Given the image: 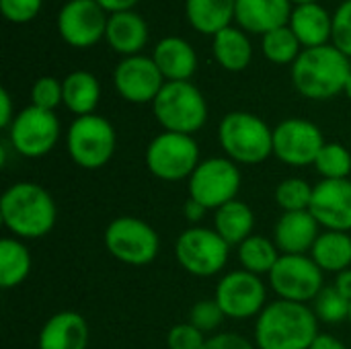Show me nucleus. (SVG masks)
<instances>
[{
  "label": "nucleus",
  "instance_id": "obj_6",
  "mask_svg": "<svg viewBox=\"0 0 351 349\" xmlns=\"http://www.w3.org/2000/svg\"><path fill=\"white\" fill-rule=\"evenodd\" d=\"M115 146L117 136L111 121L97 113L76 117L68 130V154L86 171L105 167L113 158Z\"/></svg>",
  "mask_w": 351,
  "mask_h": 349
},
{
  "label": "nucleus",
  "instance_id": "obj_37",
  "mask_svg": "<svg viewBox=\"0 0 351 349\" xmlns=\"http://www.w3.org/2000/svg\"><path fill=\"white\" fill-rule=\"evenodd\" d=\"M206 333L195 329L191 323H179L171 327L167 335L169 349H202L206 346Z\"/></svg>",
  "mask_w": 351,
  "mask_h": 349
},
{
  "label": "nucleus",
  "instance_id": "obj_12",
  "mask_svg": "<svg viewBox=\"0 0 351 349\" xmlns=\"http://www.w3.org/2000/svg\"><path fill=\"white\" fill-rule=\"evenodd\" d=\"M12 148L27 158H41L53 150L60 138V121L53 111L39 109L35 105L16 113L8 128Z\"/></svg>",
  "mask_w": 351,
  "mask_h": 349
},
{
  "label": "nucleus",
  "instance_id": "obj_33",
  "mask_svg": "<svg viewBox=\"0 0 351 349\" xmlns=\"http://www.w3.org/2000/svg\"><path fill=\"white\" fill-rule=\"evenodd\" d=\"M313 191H315V187L308 181H304L300 177H290L278 185L276 204L284 212H304L311 208Z\"/></svg>",
  "mask_w": 351,
  "mask_h": 349
},
{
  "label": "nucleus",
  "instance_id": "obj_28",
  "mask_svg": "<svg viewBox=\"0 0 351 349\" xmlns=\"http://www.w3.org/2000/svg\"><path fill=\"white\" fill-rule=\"evenodd\" d=\"M214 56L224 70L241 72L249 66L253 47L249 37L234 27H226L218 35H214Z\"/></svg>",
  "mask_w": 351,
  "mask_h": 349
},
{
  "label": "nucleus",
  "instance_id": "obj_19",
  "mask_svg": "<svg viewBox=\"0 0 351 349\" xmlns=\"http://www.w3.org/2000/svg\"><path fill=\"white\" fill-rule=\"evenodd\" d=\"M39 349H86L88 325L82 315L74 311L56 313L39 331Z\"/></svg>",
  "mask_w": 351,
  "mask_h": 349
},
{
  "label": "nucleus",
  "instance_id": "obj_45",
  "mask_svg": "<svg viewBox=\"0 0 351 349\" xmlns=\"http://www.w3.org/2000/svg\"><path fill=\"white\" fill-rule=\"evenodd\" d=\"M335 288H337V290H339L348 300H351V269H346V272L337 274Z\"/></svg>",
  "mask_w": 351,
  "mask_h": 349
},
{
  "label": "nucleus",
  "instance_id": "obj_22",
  "mask_svg": "<svg viewBox=\"0 0 351 349\" xmlns=\"http://www.w3.org/2000/svg\"><path fill=\"white\" fill-rule=\"evenodd\" d=\"M105 37L115 51L125 53L130 58V56H136L146 45L148 25L140 14L132 10L113 12L107 21Z\"/></svg>",
  "mask_w": 351,
  "mask_h": 349
},
{
  "label": "nucleus",
  "instance_id": "obj_30",
  "mask_svg": "<svg viewBox=\"0 0 351 349\" xmlns=\"http://www.w3.org/2000/svg\"><path fill=\"white\" fill-rule=\"evenodd\" d=\"M282 257L278 245L265 237L251 234L247 241L239 245V261L245 272L261 276V274H271L274 265Z\"/></svg>",
  "mask_w": 351,
  "mask_h": 349
},
{
  "label": "nucleus",
  "instance_id": "obj_11",
  "mask_svg": "<svg viewBox=\"0 0 351 349\" xmlns=\"http://www.w3.org/2000/svg\"><path fill=\"white\" fill-rule=\"evenodd\" d=\"M269 284L280 300L306 304L319 296L323 286V269L306 255H282L269 274Z\"/></svg>",
  "mask_w": 351,
  "mask_h": 349
},
{
  "label": "nucleus",
  "instance_id": "obj_40",
  "mask_svg": "<svg viewBox=\"0 0 351 349\" xmlns=\"http://www.w3.org/2000/svg\"><path fill=\"white\" fill-rule=\"evenodd\" d=\"M202 349H255L251 341H247L241 335L234 333H218L214 337H210L206 341V346Z\"/></svg>",
  "mask_w": 351,
  "mask_h": 349
},
{
  "label": "nucleus",
  "instance_id": "obj_2",
  "mask_svg": "<svg viewBox=\"0 0 351 349\" xmlns=\"http://www.w3.org/2000/svg\"><path fill=\"white\" fill-rule=\"evenodd\" d=\"M0 218L16 239H43L56 226L58 208L47 189L21 181L2 193Z\"/></svg>",
  "mask_w": 351,
  "mask_h": 349
},
{
  "label": "nucleus",
  "instance_id": "obj_9",
  "mask_svg": "<svg viewBox=\"0 0 351 349\" xmlns=\"http://www.w3.org/2000/svg\"><path fill=\"white\" fill-rule=\"evenodd\" d=\"M230 255V245L210 228L193 226L179 234L175 243L177 263L191 276L210 278L224 269Z\"/></svg>",
  "mask_w": 351,
  "mask_h": 349
},
{
  "label": "nucleus",
  "instance_id": "obj_1",
  "mask_svg": "<svg viewBox=\"0 0 351 349\" xmlns=\"http://www.w3.org/2000/svg\"><path fill=\"white\" fill-rule=\"evenodd\" d=\"M317 337L315 311L290 300L267 304L255 323V346L259 349H308Z\"/></svg>",
  "mask_w": 351,
  "mask_h": 349
},
{
  "label": "nucleus",
  "instance_id": "obj_20",
  "mask_svg": "<svg viewBox=\"0 0 351 349\" xmlns=\"http://www.w3.org/2000/svg\"><path fill=\"white\" fill-rule=\"evenodd\" d=\"M237 21L251 33H269L286 27L292 16L290 0H237Z\"/></svg>",
  "mask_w": 351,
  "mask_h": 349
},
{
  "label": "nucleus",
  "instance_id": "obj_42",
  "mask_svg": "<svg viewBox=\"0 0 351 349\" xmlns=\"http://www.w3.org/2000/svg\"><path fill=\"white\" fill-rule=\"evenodd\" d=\"M183 212H185V216H187L189 222H199V220H204L208 208H204V206L197 204L195 200H189V197H187V202H185V206H183Z\"/></svg>",
  "mask_w": 351,
  "mask_h": 349
},
{
  "label": "nucleus",
  "instance_id": "obj_14",
  "mask_svg": "<svg viewBox=\"0 0 351 349\" xmlns=\"http://www.w3.org/2000/svg\"><path fill=\"white\" fill-rule=\"evenodd\" d=\"M325 144L323 132L306 119L290 117L274 130V156L290 167L315 165Z\"/></svg>",
  "mask_w": 351,
  "mask_h": 349
},
{
  "label": "nucleus",
  "instance_id": "obj_47",
  "mask_svg": "<svg viewBox=\"0 0 351 349\" xmlns=\"http://www.w3.org/2000/svg\"><path fill=\"white\" fill-rule=\"evenodd\" d=\"M292 2H298V4H311V2H317V0H292Z\"/></svg>",
  "mask_w": 351,
  "mask_h": 349
},
{
  "label": "nucleus",
  "instance_id": "obj_7",
  "mask_svg": "<svg viewBox=\"0 0 351 349\" xmlns=\"http://www.w3.org/2000/svg\"><path fill=\"white\" fill-rule=\"evenodd\" d=\"M105 247L117 261L142 267L156 259L160 241L148 222L134 216H119L105 228Z\"/></svg>",
  "mask_w": 351,
  "mask_h": 349
},
{
  "label": "nucleus",
  "instance_id": "obj_27",
  "mask_svg": "<svg viewBox=\"0 0 351 349\" xmlns=\"http://www.w3.org/2000/svg\"><path fill=\"white\" fill-rule=\"evenodd\" d=\"M62 91H64V105L78 117L90 115L101 99L99 80L95 78V74L84 70L70 72L62 82Z\"/></svg>",
  "mask_w": 351,
  "mask_h": 349
},
{
  "label": "nucleus",
  "instance_id": "obj_41",
  "mask_svg": "<svg viewBox=\"0 0 351 349\" xmlns=\"http://www.w3.org/2000/svg\"><path fill=\"white\" fill-rule=\"evenodd\" d=\"M12 121H14V117H12V103H10L8 91L2 88L0 91V128H10Z\"/></svg>",
  "mask_w": 351,
  "mask_h": 349
},
{
  "label": "nucleus",
  "instance_id": "obj_24",
  "mask_svg": "<svg viewBox=\"0 0 351 349\" xmlns=\"http://www.w3.org/2000/svg\"><path fill=\"white\" fill-rule=\"evenodd\" d=\"M187 19L191 27L206 35H218L226 27L237 10V0H187Z\"/></svg>",
  "mask_w": 351,
  "mask_h": 349
},
{
  "label": "nucleus",
  "instance_id": "obj_10",
  "mask_svg": "<svg viewBox=\"0 0 351 349\" xmlns=\"http://www.w3.org/2000/svg\"><path fill=\"white\" fill-rule=\"evenodd\" d=\"M189 200L208 210H218L237 200L241 189V171L230 158H208L197 165L189 177Z\"/></svg>",
  "mask_w": 351,
  "mask_h": 349
},
{
  "label": "nucleus",
  "instance_id": "obj_44",
  "mask_svg": "<svg viewBox=\"0 0 351 349\" xmlns=\"http://www.w3.org/2000/svg\"><path fill=\"white\" fill-rule=\"evenodd\" d=\"M105 10H111V12H123V10H130L138 0H97Z\"/></svg>",
  "mask_w": 351,
  "mask_h": 349
},
{
  "label": "nucleus",
  "instance_id": "obj_38",
  "mask_svg": "<svg viewBox=\"0 0 351 349\" xmlns=\"http://www.w3.org/2000/svg\"><path fill=\"white\" fill-rule=\"evenodd\" d=\"M333 43L335 47L351 58V0H346L333 16Z\"/></svg>",
  "mask_w": 351,
  "mask_h": 349
},
{
  "label": "nucleus",
  "instance_id": "obj_8",
  "mask_svg": "<svg viewBox=\"0 0 351 349\" xmlns=\"http://www.w3.org/2000/svg\"><path fill=\"white\" fill-rule=\"evenodd\" d=\"M199 165V146L193 136L162 132L146 148L148 171L162 181H181L191 177Z\"/></svg>",
  "mask_w": 351,
  "mask_h": 349
},
{
  "label": "nucleus",
  "instance_id": "obj_13",
  "mask_svg": "<svg viewBox=\"0 0 351 349\" xmlns=\"http://www.w3.org/2000/svg\"><path fill=\"white\" fill-rule=\"evenodd\" d=\"M214 300L220 304L222 313L228 319L245 321L261 315V311L265 309L267 290L259 276L237 269L226 274L218 282Z\"/></svg>",
  "mask_w": 351,
  "mask_h": 349
},
{
  "label": "nucleus",
  "instance_id": "obj_15",
  "mask_svg": "<svg viewBox=\"0 0 351 349\" xmlns=\"http://www.w3.org/2000/svg\"><path fill=\"white\" fill-rule=\"evenodd\" d=\"M107 21L97 0H70L58 14V31L72 47H90L105 35Z\"/></svg>",
  "mask_w": 351,
  "mask_h": 349
},
{
  "label": "nucleus",
  "instance_id": "obj_36",
  "mask_svg": "<svg viewBox=\"0 0 351 349\" xmlns=\"http://www.w3.org/2000/svg\"><path fill=\"white\" fill-rule=\"evenodd\" d=\"M224 319H226V315L222 313V309L216 300H199L197 304H193V309L189 313V323L195 329H199L202 333L218 329Z\"/></svg>",
  "mask_w": 351,
  "mask_h": 349
},
{
  "label": "nucleus",
  "instance_id": "obj_17",
  "mask_svg": "<svg viewBox=\"0 0 351 349\" xmlns=\"http://www.w3.org/2000/svg\"><path fill=\"white\" fill-rule=\"evenodd\" d=\"M311 214L327 230L350 232L351 230V181L323 179L315 185Z\"/></svg>",
  "mask_w": 351,
  "mask_h": 349
},
{
  "label": "nucleus",
  "instance_id": "obj_31",
  "mask_svg": "<svg viewBox=\"0 0 351 349\" xmlns=\"http://www.w3.org/2000/svg\"><path fill=\"white\" fill-rule=\"evenodd\" d=\"M315 169L323 179H329V181L350 179L351 152L339 142H329L321 148L315 160Z\"/></svg>",
  "mask_w": 351,
  "mask_h": 349
},
{
  "label": "nucleus",
  "instance_id": "obj_35",
  "mask_svg": "<svg viewBox=\"0 0 351 349\" xmlns=\"http://www.w3.org/2000/svg\"><path fill=\"white\" fill-rule=\"evenodd\" d=\"M60 103H64L62 82H58L51 76H41L39 80H35L31 88V105L45 111H53Z\"/></svg>",
  "mask_w": 351,
  "mask_h": 349
},
{
  "label": "nucleus",
  "instance_id": "obj_39",
  "mask_svg": "<svg viewBox=\"0 0 351 349\" xmlns=\"http://www.w3.org/2000/svg\"><path fill=\"white\" fill-rule=\"evenodd\" d=\"M0 10L12 23H27L41 10V0H0Z\"/></svg>",
  "mask_w": 351,
  "mask_h": 349
},
{
  "label": "nucleus",
  "instance_id": "obj_16",
  "mask_svg": "<svg viewBox=\"0 0 351 349\" xmlns=\"http://www.w3.org/2000/svg\"><path fill=\"white\" fill-rule=\"evenodd\" d=\"M113 82L117 93L136 105L154 103L156 95L165 86V76L160 74L156 62L146 56H130L121 60L113 72Z\"/></svg>",
  "mask_w": 351,
  "mask_h": 349
},
{
  "label": "nucleus",
  "instance_id": "obj_29",
  "mask_svg": "<svg viewBox=\"0 0 351 349\" xmlns=\"http://www.w3.org/2000/svg\"><path fill=\"white\" fill-rule=\"evenodd\" d=\"M31 253L19 239L0 241V286L4 290L21 286L31 274Z\"/></svg>",
  "mask_w": 351,
  "mask_h": 349
},
{
  "label": "nucleus",
  "instance_id": "obj_26",
  "mask_svg": "<svg viewBox=\"0 0 351 349\" xmlns=\"http://www.w3.org/2000/svg\"><path fill=\"white\" fill-rule=\"evenodd\" d=\"M313 261L329 274H341L351 265V237L348 232L327 230L321 232L313 251Z\"/></svg>",
  "mask_w": 351,
  "mask_h": 349
},
{
  "label": "nucleus",
  "instance_id": "obj_5",
  "mask_svg": "<svg viewBox=\"0 0 351 349\" xmlns=\"http://www.w3.org/2000/svg\"><path fill=\"white\" fill-rule=\"evenodd\" d=\"M154 117L165 128V132L175 134H195L204 128L208 119V105L204 95L189 80L165 82L154 103Z\"/></svg>",
  "mask_w": 351,
  "mask_h": 349
},
{
  "label": "nucleus",
  "instance_id": "obj_46",
  "mask_svg": "<svg viewBox=\"0 0 351 349\" xmlns=\"http://www.w3.org/2000/svg\"><path fill=\"white\" fill-rule=\"evenodd\" d=\"M346 95H348V99L351 101V74H350V80H348V84H346Z\"/></svg>",
  "mask_w": 351,
  "mask_h": 349
},
{
  "label": "nucleus",
  "instance_id": "obj_34",
  "mask_svg": "<svg viewBox=\"0 0 351 349\" xmlns=\"http://www.w3.org/2000/svg\"><path fill=\"white\" fill-rule=\"evenodd\" d=\"M313 302H315L313 311H315L317 319L323 321V323L337 325V323L350 319L351 300H348L335 286L323 288Z\"/></svg>",
  "mask_w": 351,
  "mask_h": 349
},
{
  "label": "nucleus",
  "instance_id": "obj_48",
  "mask_svg": "<svg viewBox=\"0 0 351 349\" xmlns=\"http://www.w3.org/2000/svg\"><path fill=\"white\" fill-rule=\"evenodd\" d=\"M348 321H350V323H351V306H350V319H348Z\"/></svg>",
  "mask_w": 351,
  "mask_h": 349
},
{
  "label": "nucleus",
  "instance_id": "obj_43",
  "mask_svg": "<svg viewBox=\"0 0 351 349\" xmlns=\"http://www.w3.org/2000/svg\"><path fill=\"white\" fill-rule=\"evenodd\" d=\"M308 349H348L337 337H333V335H321L319 333V337L315 339V344L311 346Z\"/></svg>",
  "mask_w": 351,
  "mask_h": 349
},
{
  "label": "nucleus",
  "instance_id": "obj_21",
  "mask_svg": "<svg viewBox=\"0 0 351 349\" xmlns=\"http://www.w3.org/2000/svg\"><path fill=\"white\" fill-rule=\"evenodd\" d=\"M152 60L167 82L189 80L197 68L195 49L181 37H165L156 43Z\"/></svg>",
  "mask_w": 351,
  "mask_h": 349
},
{
  "label": "nucleus",
  "instance_id": "obj_3",
  "mask_svg": "<svg viewBox=\"0 0 351 349\" xmlns=\"http://www.w3.org/2000/svg\"><path fill=\"white\" fill-rule=\"evenodd\" d=\"M350 74V60L335 45L308 47L300 51L292 64V82L296 91L315 101H325L346 91Z\"/></svg>",
  "mask_w": 351,
  "mask_h": 349
},
{
  "label": "nucleus",
  "instance_id": "obj_23",
  "mask_svg": "<svg viewBox=\"0 0 351 349\" xmlns=\"http://www.w3.org/2000/svg\"><path fill=\"white\" fill-rule=\"evenodd\" d=\"M290 29L294 31L298 41L306 45V49L319 47L327 45V39L333 35V19L317 2L300 4L296 10H292Z\"/></svg>",
  "mask_w": 351,
  "mask_h": 349
},
{
  "label": "nucleus",
  "instance_id": "obj_25",
  "mask_svg": "<svg viewBox=\"0 0 351 349\" xmlns=\"http://www.w3.org/2000/svg\"><path fill=\"white\" fill-rule=\"evenodd\" d=\"M255 228V214L253 210L241 202V200H232L226 206L216 210L214 216V230L232 247V245H241L243 241H247L251 237Z\"/></svg>",
  "mask_w": 351,
  "mask_h": 349
},
{
  "label": "nucleus",
  "instance_id": "obj_32",
  "mask_svg": "<svg viewBox=\"0 0 351 349\" xmlns=\"http://www.w3.org/2000/svg\"><path fill=\"white\" fill-rule=\"evenodd\" d=\"M300 45L290 27H280L263 35V53L274 64H294L300 56Z\"/></svg>",
  "mask_w": 351,
  "mask_h": 349
},
{
  "label": "nucleus",
  "instance_id": "obj_4",
  "mask_svg": "<svg viewBox=\"0 0 351 349\" xmlns=\"http://www.w3.org/2000/svg\"><path fill=\"white\" fill-rule=\"evenodd\" d=\"M218 140L226 158L237 165H259L274 154V130L247 111H232L218 125Z\"/></svg>",
  "mask_w": 351,
  "mask_h": 349
},
{
  "label": "nucleus",
  "instance_id": "obj_18",
  "mask_svg": "<svg viewBox=\"0 0 351 349\" xmlns=\"http://www.w3.org/2000/svg\"><path fill=\"white\" fill-rule=\"evenodd\" d=\"M319 222L311 214L304 212H284L274 228V243L278 245L282 255H306L313 251L319 239Z\"/></svg>",
  "mask_w": 351,
  "mask_h": 349
}]
</instances>
